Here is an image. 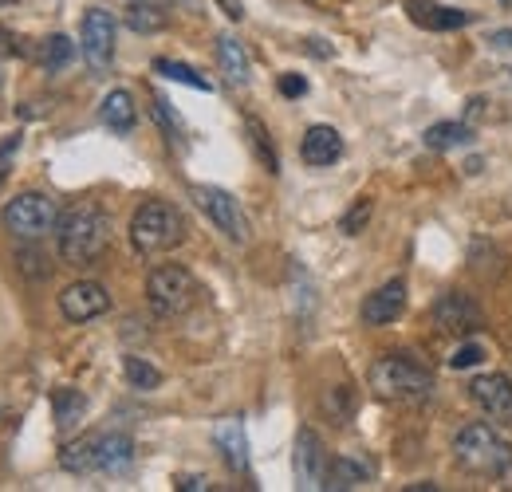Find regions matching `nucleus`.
Here are the masks:
<instances>
[{
	"instance_id": "nucleus-1",
	"label": "nucleus",
	"mask_w": 512,
	"mask_h": 492,
	"mask_svg": "<svg viewBox=\"0 0 512 492\" xmlns=\"http://www.w3.org/2000/svg\"><path fill=\"white\" fill-rule=\"evenodd\" d=\"M111 245V217L103 205L95 201H79L71 205L67 213H60V225H56V248L64 256V264L75 268H87L95 264Z\"/></svg>"
},
{
	"instance_id": "nucleus-2",
	"label": "nucleus",
	"mask_w": 512,
	"mask_h": 492,
	"mask_svg": "<svg viewBox=\"0 0 512 492\" xmlns=\"http://www.w3.org/2000/svg\"><path fill=\"white\" fill-rule=\"evenodd\" d=\"M367 378H371L375 398L398 402V406H418V402H426L434 394L430 370L422 367L418 359H410V355H383Z\"/></svg>"
},
{
	"instance_id": "nucleus-3",
	"label": "nucleus",
	"mask_w": 512,
	"mask_h": 492,
	"mask_svg": "<svg viewBox=\"0 0 512 492\" xmlns=\"http://www.w3.org/2000/svg\"><path fill=\"white\" fill-rule=\"evenodd\" d=\"M186 241V221L170 201H142L130 217V245L138 256H158Z\"/></svg>"
},
{
	"instance_id": "nucleus-4",
	"label": "nucleus",
	"mask_w": 512,
	"mask_h": 492,
	"mask_svg": "<svg viewBox=\"0 0 512 492\" xmlns=\"http://www.w3.org/2000/svg\"><path fill=\"white\" fill-rule=\"evenodd\" d=\"M130 461H134V441L127 433H91V437H79L71 441L60 457L67 473H123Z\"/></svg>"
},
{
	"instance_id": "nucleus-5",
	"label": "nucleus",
	"mask_w": 512,
	"mask_h": 492,
	"mask_svg": "<svg viewBox=\"0 0 512 492\" xmlns=\"http://www.w3.org/2000/svg\"><path fill=\"white\" fill-rule=\"evenodd\" d=\"M453 457L461 469L477 477H501L512 469V445L485 422H473L453 437Z\"/></svg>"
},
{
	"instance_id": "nucleus-6",
	"label": "nucleus",
	"mask_w": 512,
	"mask_h": 492,
	"mask_svg": "<svg viewBox=\"0 0 512 492\" xmlns=\"http://www.w3.org/2000/svg\"><path fill=\"white\" fill-rule=\"evenodd\" d=\"M4 229L16 237V241H44L48 233H56L60 225V205L48 197V193H36V189H24L16 193L8 205H4Z\"/></svg>"
},
{
	"instance_id": "nucleus-7",
	"label": "nucleus",
	"mask_w": 512,
	"mask_h": 492,
	"mask_svg": "<svg viewBox=\"0 0 512 492\" xmlns=\"http://www.w3.org/2000/svg\"><path fill=\"white\" fill-rule=\"evenodd\" d=\"M146 300H150V308L158 311L162 319L186 315L197 304V280H193L190 268H182V264H158L146 276Z\"/></svg>"
},
{
	"instance_id": "nucleus-8",
	"label": "nucleus",
	"mask_w": 512,
	"mask_h": 492,
	"mask_svg": "<svg viewBox=\"0 0 512 492\" xmlns=\"http://www.w3.org/2000/svg\"><path fill=\"white\" fill-rule=\"evenodd\" d=\"M190 197L197 201V209H201L233 245H249V237H253L249 217H245L241 201H237L229 189H221V185H193Z\"/></svg>"
},
{
	"instance_id": "nucleus-9",
	"label": "nucleus",
	"mask_w": 512,
	"mask_h": 492,
	"mask_svg": "<svg viewBox=\"0 0 512 492\" xmlns=\"http://www.w3.org/2000/svg\"><path fill=\"white\" fill-rule=\"evenodd\" d=\"M115 16L107 8H87L83 28H79V52L95 71H107L115 60Z\"/></svg>"
},
{
	"instance_id": "nucleus-10",
	"label": "nucleus",
	"mask_w": 512,
	"mask_h": 492,
	"mask_svg": "<svg viewBox=\"0 0 512 492\" xmlns=\"http://www.w3.org/2000/svg\"><path fill=\"white\" fill-rule=\"evenodd\" d=\"M434 323H438V331L461 339V335H473L477 327H485V311L477 308V300L465 296V292H446L434 304Z\"/></svg>"
},
{
	"instance_id": "nucleus-11",
	"label": "nucleus",
	"mask_w": 512,
	"mask_h": 492,
	"mask_svg": "<svg viewBox=\"0 0 512 492\" xmlns=\"http://www.w3.org/2000/svg\"><path fill=\"white\" fill-rule=\"evenodd\" d=\"M469 398L477 402L481 414H489L493 422H512V378L509 374H477L469 382Z\"/></svg>"
},
{
	"instance_id": "nucleus-12",
	"label": "nucleus",
	"mask_w": 512,
	"mask_h": 492,
	"mask_svg": "<svg viewBox=\"0 0 512 492\" xmlns=\"http://www.w3.org/2000/svg\"><path fill=\"white\" fill-rule=\"evenodd\" d=\"M60 311L71 323H87V319H99L103 311H111V296L95 280H75L60 292Z\"/></svg>"
},
{
	"instance_id": "nucleus-13",
	"label": "nucleus",
	"mask_w": 512,
	"mask_h": 492,
	"mask_svg": "<svg viewBox=\"0 0 512 492\" xmlns=\"http://www.w3.org/2000/svg\"><path fill=\"white\" fill-rule=\"evenodd\" d=\"M292 469H296V485H300V489H323V477H327V453H323L320 433L300 430Z\"/></svg>"
},
{
	"instance_id": "nucleus-14",
	"label": "nucleus",
	"mask_w": 512,
	"mask_h": 492,
	"mask_svg": "<svg viewBox=\"0 0 512 492\" xmlns=\"http://www.w3.org/2000/svg\"><path fill=\"white\" fill-rule=\"evenodd\" d=\"M402 311H406V284H402V280H390V284L375 288V292L363 300V323H367V327H386V323H394Z\"/></svg>"
},
{
	"instance_id": "nucleus-15",
	"label": "nucleus",
	"mask_w": 512,
	"mask_h": 492,
	"mask_svg": "<svg viewBox=\"0 0 512 492\" xmlns=\"http://www.w3.org/2000/svg\"><path fill=\"white\" fill-rule=\"evenodd\" d=\"M300 158L308 162V166H335L339 158H343V138H339V130L335 126H312L308 134H304V142H300Z\"/></svg>"
},
{
	"instance_id": "nucleus-16",
	"label": "nucleus",
	"mask_w": 512,
	"mask_h": 492,
	"mask_svg": "<svg viewBox=\"0 0 512 492\" xmlns=\"http://www.w3.org/2000/svg\"><path fill=\"white\" fill-rule=\"evenodd\" d=\"M217 67H221V75L233 83V87H245L249 83V75H253V67H249V52H245V44L237 40V36H217Z\"/></svg>"
},
{
	"instance_id": "nucleus-17",
	"label": "nucleus",
	"mask_w": 512,
	"mask_h": 492,
	"mask_svg": "<svg viewBox=\"0 0 512 492\" xmlns=\"http://www.w3.org/2000/svg\"><path fill=\"white\" fill-rule=\"evenodd\" d=\"M213 441H217V449L225 453V461H229V469H233V473H249V441H245V430H241V422H237V418L217 422Z\"/></svg>"
},
{
	"instance_id": "nucleus-18",
	"label": "nucleus",
	"mask_w": 512,
	"mask_h": 492,
	"mask_svg": "<svg viewBox=\"0 0 512 492\" xmlns=\"http://www.w3.org/2000/svg\"><path fill=\"white\" fill-rule=\"evenodd\" d=\"M367 477H371V465L367 461H359V457H335V461H327L323 489H335V492L359 489Z\"/></svg>"
},
{
	"instance_id": "nucleus-19",
	"label": "nucleus",
	"mask_w": 512,
	"mask_h": 492,
	"mask_svg": "<svg viewBox=\"0 0 512 492\" xmlns=\"http://www.w3.org/2000/svg\"><path fill=\"white\" fill-rule=\"evenodd\" d=\"M99 115H103V123L111 126L115 134H130L134 123H138V107H134V95L130 91H111L107 99H103V107H99Z\"/></svg>"
},
{
	"instance_id": "nucleus-20",
	"label": "nucleus",
	"mask_w": 512,
	"mask_h": 492,
	"mask_svg": "<svg viewBox=\"0 0 512 492\" xmlns=\"http://www.w3.org/2000/svg\"><path fill=\"white\" fill-rule=\"evenodd\" d=\"M127 24L134 32H162L166 28V8L158 0H134L127 8Z\"/></svg>"
},
{
	"instance_id": "nucleus-21",
	"label": "nucleus",
	"mask_w": 512,
	"mask_h": 492,
	"mask_svg": "<svg viewBox=\"0 0 512 492\" xmlns=\"http://www.w3.org/2000/svg\"><path fill=\"white\" fill-rule=\"evenodd\" d=\"M422 138L430 150H453V146H465L473 138V130H469V123H434Z\"/></svg>"
},
{
	"instance_id": "nucleus-22",
	"label": "nucleus",
	"mask_w": 512,
	"mask_h": 492,
	"mask_svg": "<svg viewBox=\"0 0 512 492\" xmlns=\"http://www.w3.org/2000/svg\"><path fill=\"white\" fill-rule=\"evenodd\" d=\"M52 406H56V422H60V430L79 426V422H83V414H87V398H83L79 390H56Z\"/></svg>"
},
{
	"instance_id": "nucleus-23",
	"label": "nucleus",
	"mask_w": 512,
	"mask_h": 492,
	"mask_svg": "<svg viewBox=\"0 0 512 492\" xmlns=\"http://www.w3.org/2000/svg\"><path fill=\"white\" fill-rule=\"evenodd\" d=\"M414 20L418 24H426V28H438V32H449V28H465L473 16L469 12H461V8H426V12H414Z\"/></svg>"
},
{
	"instance_id": "nucleus-24",
	"label": "nucleus",
	"mask_w": 512,
	"mask_h": 492,
	"mask_svg": "<svg viewBox=\"0 0 512 492\" xmlns=\"http://www.w3.org/2000/svg\"><path fill=\"white\" fill-rule=\"evenodd\" d=\"M123 370H127V382L134 390H158V386H162V370L150 367V363L138 359V355H127V359H123Z\"/></svg>"
},
{
	"instance_id": "nucleus-25",
	"label": "nucleus",
	"mask_w": 512,
	"mask_h": 492,
	"mask_svg": "<svg viewBox=\"0 0 512 492\" xmlns=\"http://www.w3.org/2000/svg\"><path fill=\"white\" fill-rule=\"evenodd\" d=\"M154 71H158V75H166V79H174V83H186V87H193V91H209V79H205V75H197L190 63L154 60Z\"/></svg>"
},
{
	"instance_id": "nucleus-26",
	"label": "nucleus",
	"mask_w": 512,
	"mask_h": 492,
	"mask_svg": "<svg viewBox=\"0 0 512 492\" xmlns=\"http://www.w3.org/2000/svg\"><path fill=\"white\" fill-rule=\"evenodd\" d=\"M245 126H249V134H253V146H256V154H260V162L268 166V174H276V170H280V158H276V150H272L268 130L256 123V119H245Z\"/></svg>"
},
{
	"instance_id": "nucleus-27",
	"label": "nucleus",
	"mask_w": 512,
	"mask_h": 492,
	"mask_svg": "<svg viewBox=\"0 0 512 492\" xmlns=\"http://www.w3.org/2000/svg\"><path fill=\"white\" fill-rule=\"evenodd\" d=\"M71 56H75V44H71L67 36H52V40L44 44V56H40V60H44L48 71H60V67H67Z\"/></svg>"
},
{
	"instance_id": "nucleus-28",
	"label": "nucleus",
	"mask_w": 512,
	"mask_h": 492,
	"mask_svg": "<svg viewBox=\"0 0 512 492\" xmlns=\"http://www.w3.org/2000/svg\"><path fill=\"white\" fill-rule=\"evenodd\" d=\"M367 221H371V201H367V197H359V201L351 205V213L343 217V233H347V237H359Z\"/></svg>"
},
{
	"instance_id": "nucleus-29",
	"label": "nucleus",
	"mask_w": 512,
	"mask_h": 492,
	"mask_svg": "<svg viewBox=\"0 0 512 492\" xmlns=\"http://www.w3.org/2000/svg\"><path fill=\"white\" fill-rule=\"evenodd\" d=\"M485 359V347L481 343H461L453 355H449V367L453 370H469V367H477Z\"/></svg>"
},
{
	"instance_id": "nucleus-30",
	"label": "nucleus",
	"mask_w": 512,
	"mask_h": 492,
	"mask_svg": "<svg viewBox=\"0 0 512 492\" xmlns=\"http://www.w3.org/2000/svg\"><path fill=\"white\" fill-rule=\"evenodd\" d=\"M16 150H20V134H12V138H4V142H0V182L8 178V170H12V158H16Z\"/></svg>"
},
{
	"instance_id": "nucleus-31",
	"label": "nucleus",
	"mask_w": 512,
	"mask_h": 492,
	"mask_svg": "<svg viewBox=\"0 0 512 492\" xmlns=\"http://www.w3.org/2000/svg\"><path fill=\"white\" fill-rule=\"evenodd\" d=\"M308 91V83H304V75H280V95H288V99H300Z\"/></svg>"
},
{
	"instance_id": "nucleus-32",
	"label": "nucleus",
	"mask_w": 512,
	"mask_h": 492,
	"mask_svg": "<svg viewBox=\"0 0 512 492\" xmlns=\"http://www.w3.org/2000/svg\"><path fill=\"white\" fill-rule=\"evenodd\" d=\"M154 115H158V123H162L166 134H174V138H178V123H174V115L166 111V99H154Z\"/></svg>"
},
{
	"instance_id": "nucleus-33",
	"label": "nucleus",
	"mask_w": 512,
	"mask_h": 492,
	"mask_svg": "<svg viewBox=\"0 0 512 492\" xmlns=\"http://www.w3.org/2000/svg\"><path fill=\"white\" fill-rule=\"evenodd\" d=\"M178 489H182V492H205V489H209V477L186 473V477H178Z\"/></svg>"
},
{
	"instance_id": "nucleus-34",
	"label": "nucleus",
	"mask_w": 512,
	"mask_h": 492,
	"mask_svg": "<svg viewBox=\"0 0 512 492\" xmlns=\"http://www.w3.org/2000/svg\"><path fill=\"white\" fill-rule=\"evenodd\" d=\"M221 4V12L229 16V20H245V4L241 0H217Z\"/></svg>"
},
{
	"instance_id": "nucleus-35",
	"label": "nucleus",
	"mask_w": 512,
	"mask_h": 492,
	"mask_svg": "<svg viewBox=\"0 0 512 492\" xmlns=\"http://www.w3.org/2000/svg\"><path fill=\"white\" fill-rule=\"evenodd\" d=\"M493 48H509L512 52V28H497L493 32Z\"/></svg>"
},
{
	"instance_id": "nucleus-36",
	"label": "nucleus",
	"mask_w": 512,
	"mask_h": 492,
	"mask_svg": "<svg viewBox=\"0 0 512 492\" xmlns=\"http://www.w3.org/2000/svg\"><path fill=\"white\" fill-rule=\"evenodd\" d=\"M308 52H312V56H320V60L331 56V48H323V40H308Z\"/></svg>"
},
{
	"instance_id": "nucleus-37",
	"label": "nucleus",
	"mask_w": 512,
	"mask_h": 492,
	"mask_svg": "<svg viewBox=\"0 0 512 492\" xmlns=\"http://www.w3.org/2000/svg\"><path fill=\"white\" fill-rule=\"evenodd\" d=\"M406 489L410 492H434L438 485H434V481H414V485H406Z\"/></svg>"
},
{
	"instance_id": "nucleus-38",
	"label": "nucleus",
	"mask_w": 512,
	"mask_h": 492,
	"mask_svg": "<svg viewBox=\"0 0 512 492\" xmlns=\"http://www.w3.org/2000/svg\"><path fill=\"white\" fill-rule=\"evenodd\" d=\"M501 4H512V0H501Z\"/></svg>"
},
{
	"instance_id": "nucleus-39",
	"label": "nucleus",
	"mask_w": 512,
	"mask_h": 492,
	"mask_svg": "<svg viewBox=\"0 0 512 492\" xmlns=\"http://www.w3.org/2000/svg\"><path fill=\"white\" fill-rule=\"evenodd\" d=\"M0 83H4V75H0Z\"/></svg>"
}]
</instances>
